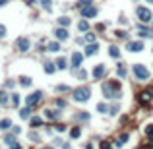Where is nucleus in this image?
I'll return each instance as SVG.
<instances>
[{
    "label": "nucleus",
    "mask_w": 153,
    "mask_h": 149,
    "mask_svg": "<svg viewBox=\"0 0 153 149\" xmlns=\"http://www.w3.org/2000/svg\"><path fill=\"white\" fill-rule=\"evenodd\" d=\"M97 51H99V47L95 45V43H91V45H87V47H85V54H87V56H93Z\"/></svg>",
    "instance_id": "4468645a"
},
{
    "label": "nucleus",
    "mask_w": 153,
    "mask_h": 149,
    "mask_svg": "<svg viewBox=\"0 0 153 149\" xmlns=\"http://www.w3.org/2000/svg\"><path fill=\"white\" fill-rule=\"evenodd\" d=\"M126 141H128V134H122L120 138H118V141H116V145H118V147H120V145H124Z\"/></svg>",
    "instance_id": "5701e85b"
},
{
    "label": "nucleus",
    "mask_w": 153,
    "mask_h": 149,
    "mask_svg": "<svg viewBox=\"0 0 153 149\" xmlns=\"http://www.w3.org/2000/svg\"><path fill=\"white\" fill-rule=\"evenodd\" d=\"M43 124V120H41V118H37V116H35V118H31V126H41Z\"/></svg>",
    "instance_id": "7c9ffc66"
},
{
    "label": "nucleus",
    "mask_w": 153,
    "mask_h": 149,
    "mask_svg": "<svg viewBox=\"0 0 153 149\" xmlns=\"http://www.w3.org/2000/svg\"><path fill=\"white\" fill-rule=\"evenodd\" d=\"M89 97H91V89L89 87H78L74 91V101H78V103L89 101Z\"/></svg>",
    "instance_id": "f03ea898"
},
{
    "label": "nucleus",
    "mask_w": 153,
    "mask_h": 149,
    "mask_svg": "<svg viewBox=\"0 0 153 149\" xmlns=\"http://www.w3.org/2000/svg\"><path fill=\"white\" fill-rule=\"evenodd\" d=\"M58 51H60L58 43H49V52H58Z\"/></svg>",
    "instance_id": "aec40b11"
},
{
    "label": "nucleus",
    "mask_w": 153,
    "mask_h": 149,
    "mask_svg": "<svg viewBox=\"0 0 153 149\" xmlns=\"http://www.w3.org/2000/svg\"><path fill=\"white\" fill-rule=\"evenodd\" d=\"M10 147H12V149H21V145H19V143H16V141H14V143L10 145Z\"/></svg>",
    "instance_id": "a19ab883"
},
{
    "label": "nucleus",
    "mask_w": 153,
    "mask_h": 149,
    "mask_svg": "<svg viewBox=\"0 0 153 149\" xmlns=\"http://www.w3.org/2000/svg\"><path fill=\"white\" fill-rule=\"evenodd\" d=\"M29 114H31V107H29V105H27V108H21V111H19V116L21 118H29Z\"/></svg>",
    "instance_id": "6ab92c4d"
},
{
    "label": "nucleus",
    "mask_w": 153,
    "mask_h": 149,
    "mask_svg": "<svg viewBox=\"0 0 153 149\" xmlns=\"http://www.w3.org/2000/svg\"><path fill=\"white\" fill-rule=\"evenodd\" d=\"M101 149H112V145L109 143V141H103V143H101Z\"/></svg>",
    "instance_id": "4c0bfd02"
},
{
    "label": "nucleus",
    "mask_w": 153,
    "mask_h": 149,
    "mask_svg": "<svg viewBox=\"0 0 153 149\" xmlns=\"http://www.w3.org/2000/svg\"><path fill=\"white\" fill-rule=\"evenodd\" d=\"M45 114H46V118H51V120H58V118H60V112H58V111H52V108L45 111Z\"/></svg>",
    "instance_id": "ddd939ff"
},
{
    "label": "nucleus",
    "mask_w": 153,
    "mask_h": 149,
    "mask_svg": "<svg viewBox=\"0 0 153 149\" xmlns=\"http://www.w3.org/2000/svg\"><path fill=\"white\" fill-rule=\"evenodd\" d=\"M109 54H111L112 58H118V56H120V48L118 47H111L109 48Z\"/></svg>",
    "instance_id": "dca6fc26"
},
{
    "label": "nucleus",
    "mask_w": 153,
    "mask_h": 149,
    "mask_svg": "<svg viewBox=\"0 0 153 149\" xmlns=\"http://www.w3.org/2000/svg\"><path fill=\"white\" fill-rule=\"evenodd\" d=\"M70 135H72V140H76V138L82 135V132H79V128H72V130H70Z\"/></svg>",
    "instance_id": "4be33fe9"
},
{
    "label": "nucleus",
    "mask_w": 153,
    "mask_h": 149,
    "mask_svg": "<svg viewBox=\"0 0 153 149\" xmlns=\"http://www.w3.org/2000/svg\"><path fill=\"white\" fill-rule=\"evenodd\" d=\"M2 37H6V27L0 24V39H2Z\"/></svg>",
    "instance_id": "58836bf2"
},
{
    "label": "nucleus",
    "mask_w": 153,
    "mask_h": 149,
    "mask_svg": "<svg viewBox=\"0 0 153 149\" xmlns=\"http://www.w3.org/2000/svg\"><path fill=\"white\" fill-rule=\"evenodd\" d=\"M82 58H84V56L79 54V52H74V54H72V66H74V68H79V64H82Z\"/></svg>",
    "instance_id": "f8f14e48"
},
{
    "label": "nucleus",
    "mask_w": 153,
    "mask_h": 149,
    "mask_svg": "<svg viewBox=\"0 0 153 149\" xmlns=\"http://www.w3.org/2000/svg\"><path fill=\"white\" fill-rule=\"evenodd\" d=\"M116 37L118 39H128V33L126 31H116Z\"/></svg>",
    "instance_id": "473e14b6"
},
{
    "label": "nucleus",
    "mask_w": 153,
    "mask_h": 149,
    "mask_svg": "<svg viewBox=\"0 0 153 149\" xmlns=\"http://www.w3.org/2000/svg\"><path fill=\"white\" fill-rule=\"evenodd\" d=\"M45 149H52V147H45Z\"/></svg>",
    "instance_id": "49530a36"
},
{
    "label": "nucleus",
    "mask_w": 153,
    "mask_h": 149,
    "mask_svg": "<svg viewBox=\"0 0 153 149\" xmlns=\"http://www.w3.org/2000/svg\"><path fill=\"white\" fill-rule=\"evenodd\" d=\"M136 14H138V18H139V21H142V24H149V21L153 19V16H151V10L144 8V6L136 8Z\"/></svg>",
    "instance_id": "7ed1b4c3"
},
{
    "label": "nucleus",
    "mask_w": 153,
    "mask_h": 149,
    "mask_svg": "<svg viewBox=\"0 0 153 149\" xmlns=\"http://www.w3.org/2000/svg\"><path fill=\"white\" fill-rule=\"evenodd\" d=\"M58 91H68V85H58Z\"/></svg>",
    "instance_id": "79ce46f5"
},
{
    "label": "nucleus",
    "mask_w": 153,
    "mask_h": 149,
    "mask_svg": "<svg viewBox=\"0 0 153 149\" xmlns=\"http://www.w3.org/2000/svg\"><path fill=\"white\" fill-rule=\"evenodd\" d=\"M103 95L107 99H118L120 97V83L118 81H107L103 85Z\"/></svg>",
    "instance_id": "f257e3e1"
},
{
    "label": "nucleus",
    "mask_w": 153,
    "mask_h": 149,
    "mask_svg": "<svg viewBox=\"0 0 153 149\" xmlns=\"http://www.w3.org/2000/svg\"><path fill=\"white\" fill-rule=\"evenodd\" d=\"M85 41L87 43H95V35H93V33H87V35H85Z\"/></svg>",
    "instance_id": "72a5a7b5"
},
{
    "label": "nucleus",
    "mask_w": 153,
    "mask_h": 149,
    "mask_svg": "<svg viewBox=\"0 0 153 149\" xmlns=\"http://www.w3.org/2000/svg\"><path fill=\"white\" fill-rule=\"evenodd\" d=\"M97 111H99V112H103V114H105V112L109 111V107H107V105H105V103H99V105H97Z\"/></svg>",
    "instance_id": "bb28decb"
},
{
    "label": "nucleus",
    "mask_w": 153,
    "mask_h": 149,
    "mask_svg": "<svg viewBox=\"0 0 153 149\" xmlns=\"http://www.w3.org/2000/svg\"><path fill=\"white\" fill-rule=\"evenodd\" d=\"M16 45H18V48L21 52H27L29 51V47H31V43H29V39L27 37H19L18 41H16Z\"/></svg>",
    "instance_id": "423d86ee"
},
{
    "label": "nucleus",
    "mask_w": 153,
    "mask_h": 149,
    "mask_svg": "<svg viewBox=\"0 0 153 149\" xmlns=\"http://www.w3.org/2000/svg\"><path fill=\"white\" fill-rule=\"evenodd\" d=\"M85 76H87V74H85V72H84V70H82V72H78V78H82V79H84V78H85Z\"/></svg>",
    "instance_id": "c03bdc74"
},
{
    "label": "nucleus",
    "mask_w": 153,
    "mask_h": 149,
    "mask_svg": "<svg viewBox=\"0 0 153 149\" xmlns=\"http://www.w3.org/2000/svg\"><path fill=\"white\" fill-rule=\"evenodd\" d=\"M0 105H8V95L4 91H0Z\"/></svg>",
    "instance_id": "a878e982"
},
{
    "label": "nucleus",
    "mask_w": 153,
    "mask_h": 149,
    "mask_svg": "<svg viewBox=\"0 0 153 149\" xmlns=\"http://www.w3.org/2000/svg\"><path fill=\"white\" fill-rule=\"evenodd\" d=\"M56 130H58V132H64V130H66V126H62V124H58V126H56Z\"/></svg>",
    "instance_id": "37998d69"
},
{
    "label": "nucleus",
    "mask_w": 153,
    "mask_h": 149,
    "mask_svg": "<svg viewBox=\"0 0 153 149\" xmlns=\"http://www.w3.org/2000/svg\"><path fill=\"white\" fill-rule=\"evenodd\" d=\"M76 118H78V120H87V118H89V114H87V112H79V114H78Z\"/></svg>",
    "instance_id": "2f4dec72"
},
{
    "label": "nucleus",
    "mask_w": 153,
    "mask_h": 149,
    "mask_svg": "<svg viewBox=\"0 0 153 149\" xmlns=\"http://www.w3.org/2000/svg\"><path fill=\"white\" fill-rule=\"evenodd\" d=\"M56 107L64 108V107H66V101H64V99H56Z\"/></svg>",
    "instance_id": "c9c22d12"
},
{
    "label": "nucleus",
    "mask_w": 153,
    "mask_h": 149,
    "mask_svg": "<svg viewBox=\"0 0 153 149\" xmlns=\"http://www.w3.org/2000/svg\"><path fill=\"white\" fill-rule=\"evenodd\" d=\"M78 27H79V31H87V29H89V24L84 19V21H79V24H78Z\"/></svg>",
    "instance_id": "393cba45"
},
{
    "label": "nucleus",
    "mask_w": 153,
    "mask_h": 149,
    "mask_svg": "<svg viewBox=\"0 0 153 149\" xmlns=\"http://www.w3.org/2000/svg\"><path fill=\"white\" fill-rule=\"evenodd\" d=\"M0 128H2V130H8V128H12V120H8V118L0 120Z\"/></svg>",
    "instance_id": "a211bd4d"
},
{
    "label": "nucleus",
    "mask_w": 153,
    "mask_h": 149,
    "mask_svg": "<svg viewBox=\"0 0 153 149\" xmlns=\"http://www.w3.org/2000/svg\"><path fill=\"white\" fill-rule=\"evenodd\" d=\"M4 141H6V143H8V145H12V143H14V135H6V138H4Z\"/></svg>",
    "instance_id": "e433bc0d"
},
{
    "label": "nucleus",
    "mask_w": 153,
    "mask_h": 149,
    "mask_svg": "<svg viewBox=\"0 0 153 149\" xmlns=\"http://www.w3.org/2000/svg\"><path fill=\"white\" fill-rule=\"evenodd\" d=\"M56 68H58V70H64L66 68V58H58V60H56Z\"/></svg>",
    "instance_id": "412c9836"
},
{
    "label": "nucleus",
    "mask_w": 153,
    "mask_h": 149,
    "mask_svg": "<svg viewBox=\"0 0 153 149\" xmlns=\"http://www.w3.org/2000/svg\"><path fill=\"white\" fill-rule=\"evenodd\" d=\"M6 2H8V0H0V6H4Z\"/></svg>",
    "instance_id": "a18cd8bd"
},
{
    "label": "nucleus",
    "mask_w": 153,
    "mask_h": 149,
    "mask_svg": "<svg viewBox=\"0 0 153 149\" xmlns=\"http://www.w3.org/2000/svg\"><path fill=\"white\" fill-rule=\"evenodd\" d=\"M54 70H56V64H52V62H46L45 64V72L46 74H54Z\"/></svg>",
    "instance_id": "2eb2a0df"
},
{
    "label": "nucleus",
    "mask_w": 153,
    "mask_h": 149,
    "mask_svg": "<svg viewBox=\"0 0 153 149\" xmlns=\"http://www.w3.org/2000/svg\"><path fill=\"white\" fill-rule=\"evenodd\" d=\"M12 105H14V107L19 105V95H12Z\"/></svg>",
    "instance_id": "f704fd0d"
},
{
    "label": "nucleus",
    "mask_w": 153,
    "mask_h": 149,
    "mask_svg": "<svg viewBox=\"0 0 153 149\" xmlns=\"http://www.w3.org/2000/svg\"><path fill=\"white\" fill-rule=\"evenodd\" d=\"M12 132H14V134H19L21 130H19V126H12Z\"/></svg>",
    "instance_id": "ea45409f"
},
{
    "label": "nucleus",
    "mask_w": 153,
    "mask_h": 149,
    "mask_svg": "<svg viewBox=\"0 0 153 149\" xmlns=\"http://www.w3.org/2000/svg\"><path fill=\"white\" fill-rule=\"evenodd\" d=\"M56 39H58V41H66V39H68V31H66L64 27H60V29H56Z\"/></svg>",
    "instance_id": "9b49d317"
},
{
    "label": "nucleus",
    "mask_w": 153,
    "mask_h": 149,
    "mask_svg": "<svg viewBox=\"0 0 153 149\" xmlns=\"http://www.w3.org/2000/svg\"><path fill=\"white\" fill-rule=\"evenodd\" d=\"M126 48H128L130 52H142L144 51V43L142 41H130L128 45H126Z\"/></svg>",
    "instance_id": "39448f33"
},
{
    "label": "nucleus",
    "mask_w": 153,
    "mask_h": 149,
    "mask_svg": "<svg viewBox=\"0 0 153 149\" xmlns=\"http://www.w3.org/2000/svg\"><path fill=\"white\" fill-rule=\"evenodd\" d=\"M105 72H107V68H105L103 64H97V66H95V70H93V78H95V79H101L103 76H105Z\"/></svg>",
    "instance_id": "9d476101"
},
{
    "label": "nucleus",
    "mask_w": 153,
    "mask_h": 149,
    "mask_svg": "<svg viewBox=\"0 0 153 149\" xmlns=\"http://www.w3.org/2000/svg\"><path fill=\"white\" fill-rule=\"evenodd\" d=\"M41 6L46 10V12H51V0H41Z\"/></svg>",
    "instance_id": "c85d7f7f"
},
{
    "label": "nucleus",
    "mask_w": 153,
    "mask_h": 149,
    "mask_svg": "<svg viewBox=\"0 0 153 149\" xmlns=\"http://www.w3.org/2000/svg\"><path fill=\"white\" fill-rule=\"evenodd\" d=\"M41 97H43V93H41V91H35V93H31L27 99H25V101H27V105H29V107H35V105H37V103L41 101Z\"/></svg>",
    "instance_id": "6e6552de"
},
{
    "label": "nucleus",
    "mask_w": 153,
    "mask_h": 149,
    "mask_svg": "<svg viewBox=\"0 0 153 149\" xmlns=\"http://www.w3.org/2000/svg\"><path fill=\"white\" fill-rule=\"evenodd\" d=\"M91 4V0H79V4H78V8L82 10V8H85V6H89Z\"/></svg>",
    "instance_id": "c756f323"
},
{
    "label": "nucleus",
    "mask_w": 153,
    "mask_h": 149,
    "mask_svg": "<svg viewBox=\"0 0 153 149\" xmlns=\"http://www.w3.org/2000/svg\"><path fill=\"white\" fill-rule=\"evenodd\" d=\"M58 24H60L62 27H68V25H70V19L66 18V16H62V18H58Z\"/></svg>",
    "instance_id": "b1692460"
},
{
    "label": "nucleus",
    "mask_w": 153,
    "mask_h": 149,
    "mask_svg": "<svg viewBox=\"0 0 153 149\" xmlns=\"http://www.w3.org/2000/svg\"><path fill=\"white\" fill-rule=\"evenodd\" d=\"M134 76H136V78H139V79H147L149 78V72H147V68H145L144 64H136L134 66Z\"/></svg>",
    "instance_id": "20e7f679"
},
{
    "label": "nucleus",
    "mask_w": 153,
    "mask_h": 149,
    "mask_svg": "<svg viewBox=\"0 0 153 149\" xmlns=\"http://www.w3.org/2000/svg\"><path fill=\"white\" fill-rule=\"evenodd\" d=\"M19 83H21L23 87H29V85H31V78H27V76H21V78H19Z\"/></svg>",
    "instance_id": "f3484780"
},
{
    "label": "nucleus",
    "mask_w": 153,
    "mask_h": 149,
    "mask_svg": "<svg viewBox=\"0 0 153 149\" xmlns=\"http://www.w3.org/2000/svg\"><path fill=\"white\" fill-rule=\"evenodd\" d=\"M116 72H118V76H120V78H124L126 76V68L122 64H118V68H116Z\"/></svg>",
    "instance_id": "cd10ccee"
},
{
    "label": "nucleus",
    "mask_w": 153,
    "mask_h": 149,
    "mask_svg": "<svg viewBox=\"0 0 153 149\" xmlns=\"http://www.w3.org/2000/svg\"><path fill=\"white\" fill-rule=\"evenodd\" d=\"M82 16L84 18H93V16H97V8H93L91 4L85 6V8H82Z\"/></svg>",
    "instance_id": "1a4fd4ad"
},
{
    "label": "nucleus",
    "mask_w": 153,
    "mask_h": 149,
    "mask_svg": "<svg viewBox=\"0 0 153 149\" xmlns=\"http://www.w3.org/2000/svg\"><path fill=\"white\" fill-rule=\"evenodd\" d=\"M151 97H153V89H145V91L139 93V103L147 105V103H151Z\"/></svg>",
    "instance_id": "0eeeda50"
}]
</instances>
